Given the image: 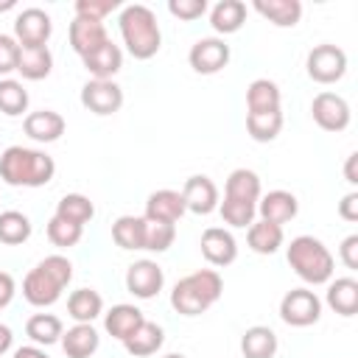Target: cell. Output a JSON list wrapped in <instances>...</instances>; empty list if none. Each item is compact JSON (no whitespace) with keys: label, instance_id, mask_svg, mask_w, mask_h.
I'll return each mask as SVG.
<instances>
[{"label":"cell","instance_id":"obj_19","mask_svg":"<svg viewBox=\"0 0 358 358\" xmlns=\"http://www.w3.org/2000/svg\"><path fill=\"white\" fill-rule=\"evenodd\" d=\"M81 64L92 78H115L120 73V67H123V50L109 39L101 48H95L87 56H81Z\"/></svg>","mask_w":358,"mask_h":358},{"label":"cell","instance_id":"obj_45","mask_svg":"<svg viewBox=\"0 0 358 358\" xmlns=\"http://www.w3.org/2000/svg\"><path fill=\"white\" fill-rule=\"evenodd\" d=\"M338 215H341L344 221H358V193H355V190H350V193L338 201Z\"/></svg>","mask_w":358,"mask_h":358},{"label":"cell","instance_id":"obj_39","mask_svg":"<svg viewBox=\"0 0 358 358\" xmlns=\"http://www.w3.org/2000/svg\"><path fill=\"white\" fill-rule=\"evenodd\" d=\"M48 241L53 243V246H62V249H70V246H76L78 241H81V235H84V227H78V224H70V221H64V218H59V215H53L50 221H48Z\"/></svg>","mask_w":358,"mask_h":358},{"label":"cell","instance_id":"obj_38","mask_svg":"<svg viewBox=\"0 0 358 358\" xmlns=\"http://www.w3.org/2000/svg\"><path fill=\"white\" fill-rule=\"evenodd\" d=\"M218 213H221L224 224H229L235 229H246L257 215V204L238 201V199H224V201H218Z\"/></svg>","mask_w":358,"mask_h":358},{"label":"cell","instance_id":"obj_12","mask_svg":"<svg viewBox=\"0 0 358 358\" xmlns=\"http://www.w3.org/2000/svg\"><path fill=\"white\" fill-rule=\"evenodd\" d=\"M165 285V274L157 260H134L126 268V291L137 299H154Z\"/></svg>","mask_w":358,"mask_h":358},{"label":"cell","instance_id":"obj_22","mask_svg":"<svg viewBox=\"0 0 358 358\" xmlns=\"http://www.w3.org/2000/svg\"><path fill=\"white\" fill-rule=\"evenodd\" d=\"M324 302L338 316H355L358 313V280H352V277H336V280H330Z\"/></svg>","mask_w":358,"mask_h":358},{"label":"cell","instance_id":"obj_4","mask_svg":"<svg viewBox=\"0 0 358 358\" xmlns=\"http://www.w3.org/2000/svg\"><path fill=\"white\" fill-rule=\"evenodd\" d=\"M224 294V280L215 268H199L176 280L171 291V308L182 316H201L207 313Z\"/></svg>","mask_w":358,"mask_h":358},{"label":"cell","instance_id":"obj_9","mask_svg":"<svg viewBox=\"0 0 358 358\" xmlns=\"http://www.w3.org/2000/svg\"><path fill=\"white\" fill-rule=\"evenodd\" d=\"M81 106L101 117L115 115L123 106V90L115 84V78H90L81 87Z\"/></svg>","mask_w":358,"mask_h":358},{"label":"cell","instance_id":"obj_47","mask_svg":"<svg viewBox=\"0 0 358 358\" xmlns=\"http://www.w3.org/2000/svg\"><path fill=\"white\" fill-rule=\"evenodd\" d=\"M14 358H50V355L42 347H36V344H25V347L14 350Z\"/></svg>","mask_w":358,"mask_h":358},{"label":"cell","instance_id":"obj_10","mask_svg":"<svg viewBox=\"0 0 358 358\" xmlns=\"http://www.w3.org/2000/svg\"><path fill=\"white\" fill-rule=\"evenodd\" d=\"M50 34H53L50 14L36 6L22 8L14 17V39L20 48H42V45H48Z\"/></svg>","mask_w":358,"mask_h":358},{"label":"cell","instance_id":"obj_51","mask_svg":"<svg viewBox=\"0 0 358 358\" xmlns=\"http://www.w3.org/2000/svg\"><path fill=\"white\" fill-rule=\"evenodd\" d=\"M162 358H187V355H182V352H168V355H162Z\"/></svg>","mask_w":358,"mask_h":358},{"label":"cell","instance_id":"obj_42","mask_svg":"<svg viewBox=\"0 0 358 358\" xmlns=\"http://www.w3.org/2000/svg\"><path fill=\"white\" fill-rule=\"evenodd\" d=\"M168 11L176 20L193 22V20H199V17L207 14V0H168Z\"/></svg>","mask_w":358,"mask_h":358},{"label":"cell","instance_id":"obj_8","mask_svg":"<svg viewBox=\"0 0 358 358\" xmlns=\"http://www.w3.org/2000/svg\"><path fill=\"white\" fill-rule=\"evenodd\" d=\"M229 45L221 36H201L190 45L187 62L199 76H215L229 64Z\"/></svg>","mask_w":358,"mask_h":358},{"label":"cell","instance_id":"obj_15","mask_svg":"<svg viewBox=\"0 0 358 358\" xmlns=\"http://www.w3.org/2000/svg\"><path fill=\"white\" fill-rule=\"evenodd\" d=\"M299 213V201L291 190H268L257 199V215L263 221H271V224H288L294 221Z\"/></svg>","mask_w":358,"mask_h":358},{"label":"cell","instance_id":"obj_5","mask_svg":"<svg viewBox=\"0 0 358 358\" xmlns=\"http://www.w3.org/2000/svg\"><path fill=\"white\" fill-rule=\"evenodd\" d=\"M285 257H288V266L294 268V274L308 285H324L333 280L336 260H333L330 249L313 235H296L288 243Z\"/></svg>","mask_w":358,"mask_h":358},{"label":"cell","instance_id":"obj_49","mask_svg":"<svg viewBox=\"0 0 358 358\" xmlns=\"http://www.w3.org/2000/svg\"><path fill=\"white\" fill-rule=\"evenodd\" d=\"M11 344H14V333H11V327H8V324H3V322H0V355H3V352H8V350H11Z\"/></svg>","mask_w":358,"mask_h":358},{"label":"cell","instance_id":"obj_32","mask_svg":"<svg viewBox=\"0 0 358 358\" xmlns=\"http://www.w3.org/2000/svg\"><path fill=\"white\" fill-rule=\"evenodd\" d=\"M112 241L120 249H126V252L145 249V218H140V215H120L112 224Z\"/></svg>","mask_w":358,"mask_h":358},{"label":"cell","instance_id":"obj_33","mask_svg":"<svg viewBox=\"0 0 358 358\" xmlns=\"http://www.w3.org/2000/svg\"><path fill=\"white\" fill-rule=\"evenodd\" d=\"M62 333H64V324L59 316L53 313H34L28 322H25V336L36 344V347H50L56 341H62Z\"/></svg>","mask_w":358,"mask_h":358},{"label":"cell","instance_id":"obj_29","mask_svg":"<svg viewBox=\"0 0 358 358\" xmlns=\"http://www.w3.org/2000/svg\"><path fill=\"white\" fill-rule=\"evenodd\" d=\"M282 106V92L277 81L271 78H255L246 87V109L249 112H280Z\"/></svg>","mask_w":358,"mask_h":358},{"label":"cell","instance_id":"obj_17","mask_svg":"<svg viewBox=\"0 0 358 358\" xmlns=\"http://www.w3.org/2000/svg\"><path fill=\"white\" fill-rule=\"evenodd\" d=\"M22 129H25V134H28L34 143H56V140L64 134L67 123H64V117H62L59 112H53V109H36V112H28V115H25Z\"/></svg>","mask_w":358,"mask_h":358},{"label":"cell","instance_id":"obj_44","mask_svg":"<svg viewBox=\"0 0 358 358\" xmlns=\"http://www.w3.org/2000/svg\"><path fill=\"white\" fill-rule=\"evenodd\" d=\"M338 257L347 268H358V235H347L338 246Z\"/></svg>","mask_w":358,"mask_h":358},{"label":"cell","instance_id":"obj_26","mask_svg":"<svg viewBox=\"0 0 358 358\" xmlns=\"http://www.w3.org/2000/svg\"><path fill=\"white\" fill-rule=\"evenodd\" d=\"M277 333L266 324H252L241 336V352L243 358H274L277 355Z\"/></svg>","mask_w":358,"mask_h":358},{"label":"cell","instance_id":"obj_3","mask_svg":"<svg viewBox=\"0 0 358 358\" xmlns=\"http://www.w3.org/2000/svg\"><path fill=\"white\" fill-rule=\"evenodd\" d=\"M70 280H73V263L64 255H48L25 274L22 296L34 308H50L59 302V296Z\"/></svg>","mask_w":358,"mask_h":358},{"label":"cell","instance_id":"obj_30","mask_svg":"<svg viewBox=\"0 0 358 358\" xmlns=\"http://www.w3.org/2000/svg\"><path fill=\"white\" fill-rule=\"evenodd\" d=\"M263 196L260 190V176L252 168H235L227 182H224V199H238V201H252L257 204V199Z\"/></svg>","mask_w":358,"mask_h":358},{"label":"cell","instance_id":"obj_35","mask_svg":"<svg viewBox=\"0 0 358 358\" xmlns=\"http://www.w3.org/2000/svg\"><path fill=\"white\" fill-rule=\"evenodd\" d=\"M53 215H59V218H64V221H70V224L84 227L87 221H92L95 204H92L90 196H84V193H64V196L59 199Z\"/></svg>","mask_w":358,"mask_h":358},{"label":"cell","instance_id":"obj_11","mask_svg":"<svg viewBox=\"0 0 358 358\" xmlns=\"http://www.w3.org/2000/svg\"><path fill=\"white\" fill-rule=\"evenodd\" d=\"M313 123L324 131H344L350 126V103L338 92H319L310 103Z\"/></svg>","mask_w":358,"mask_h":358},{"label":"cell","instance_id":"obj_41","mask_svg":"<svg viewBox=\"0 0 358 358\" xmlns=\"http://www.w3.org/2000/svg\"><path fill=\"white\" fill-rule=\"evenodd\" d=\"M117 8H120V0H76V6H73L76 17H87V20H98V22H103L106 14H112Z\"/></svg>","mask_w":358,"mask_h":358},{"label":"cell","instance_id":"obj_36","mask_svg":"<svg viewBox=\"0 0 358 358\" xmlns=\"http://www.w3.org/2000/svg\"><path fill=\"white\" fill-rule=\"evenodd\" d=\"M31 238V218L20 210H6L0 213V243L6 246H20Z\"/></svg>","mask_w":358,"mask_h":358},{"label":"cell","instance_id":"obj_46","mask_svg":"<svg viewBox=\"0 0 358 358\" xmlns=\"http://www.w3.org/2000/svg\"><path fill=\"white\" fill-rule=\"evenodd\" d=\"M14 294H17V282H14V277H11L8 271H0V310L11 305Z\"/></svg>","mask_w":358,"mask_h":358},{"label":"cell","instance_id":"obj_43","mask_svg":"<svg viewBox=\"0 0 358 358\" xmlns=\"http://www.w3.org/2000/svg\"><path fill=\"white\" fill-rule=\"evenodd\" d=\"M17 59H20V45H17L14 34H0V76L14 73Z\"/></svg>","mask_w":358,"mask_h":358},{"label":"cell","instance_id":"obj_13","mask_svg":"<svg viewBox=\"0 0 358 358\" xmlns=\"http://www.w3.org/2000/svg\"><path fill=\"white\" fill-rule=\"evenodd\" d=\"M199 246H201V257L215 268H224V266L235 263V257H238V241L224 227H207L201 232Z\"/></svg>","mask_w":358,"mask_h":358},{"label":"cell","instance_id":"obj_50","mask_svg":"<svg viewBox=\"0 0 358 358\" xmlns=\"http://www.w3.org/2000/svg\"><path fill=\"white\" fill-rule=\"evenodd\" d=\"M8 8H14V0H6V3H0V11H8Z\"/></svg>","mask_w":358,"mask_h":358},{"label":"cell","instance_id":"obj_48","mask_svg":"<svg viewBox=\"0 0 358 358\" xmlns=\"http://www.w3.org/2000/svg\"><path fill=\"white\" fill-rule=\"evenodd\" d=\"M355 165H358V154L352 151V154L347 157V162H344V179H347L350 185H358V173H355Z\"/></svg>","mask_w":358,"mask_h":358},{"label":"cell","instance_id":"obj_34","mask_svg":"<svg viewBox=\"0 0 358 358\" xmlns=\"http://www.w3.org/2000/svg\"><path fill=\"white\" fill-rule=\"evenodd\" d=\"M246 131L255 143H271L282 131V109L280 112H246Z\"/></svg>","mask_w":358,"mask_h":358},{"label":"cell","instance_id":"obj_28","mask_svg":"<svg viewBox=\"0 0 358 358\" xmlns=\"http://www.w3.org/2000/svg\"><path fill=\"white\" fill-rule=\"evenodd\" d=\"M53 70V53L48 45L42 48H20V59H17V73L28 81H42L48 78Z\"/></svg>","mask_w":358,"mask_h":358},{"label":"cell","instance_id":"obj_31","mask_svg":"<svg viewBox=\"0 0 358 358\" xmlns=\"http://www.w3.org/2000/svg\"><path fill=\"white\" fill-rule=\"evenodd\" d=\"M67 313L78 324H92L103 313V296L95 288H76L67 296Z\"/></svg>","mask_w":358,"mask_h":358},{"label":"cell","instance_id":"obj_6","mask_svg":"<svg viewBox=\"0 0 358 358\" xmlns=\"http://www.w3.org/2000/svg\"><path fill=\"white\" fill-rule=\"evenodd\" d=\"M305 70H308V78L316 84H336L347 73V53L330 42L316 45L305 59Z\"/></svg>","mask_w":358,"mask_h":358},{"label":"cell","instance_id":"obj_20","mask_svg":"<svg viewBox=\"0 0 358 358\" xmlns=\"http://www.w3.org/2000/svg\"><path fill=\"white\" fill-rule=\"evenodd\" d=\"M145 322L143 310L137 305H129V302H120V305H112L106 313H103V327L112 338L123 341L126 336H131L140 324Z\"/></svg>","mask_w":358,"mask_h":358},{"label":"cell","instance_id":"obj_1","mask_svg":"<svg viewBox=\"0 0 358 358\" xmlns=\"http://www.w3.org/2000/svg\"><path fill=\"white\" fill-rule=\"evenodd\" d=\"M56 173L50 154L28 145H8L0 154V179L11 187H45Z\"/></svg>","mask_w":358,"mask_h":358},{"label":"cell","instance_id":"obj_21","mask_svg":"<svg viewBox=\"0 0 358 358\" xmlns=\"http://www.w3.org/2000/svg\"><path fill=\"white\" fill-rule=\"evenodd\" d=\"M59 344H62V350H64L67 358H90L101 347V336H98V330L92 324H78L76 322L73 327H67L62 333V341Z\"/></svg>","mask_w":358,"mask_h":358},{"label":"cell","instance_id":"obj_14","mask_svg":"<svg viewBox=\"0 0 358 358\" xmlns=\"http://www.w3.org/2000/svg\"><path fill=\"white\" fill-rule=\"evenodd\" d=\"M179 193H182V199H185V207H187L190 213H196V215H210L213 210H218V201H221L215 182H213L210 176H204V173L187 176Z\"/></svg>","mask_w":358,"mask_h":358},{"label":"cell","instance_id":"obj_2","mask_svg":"<svg viewBox=\"0 0 358 358\" xmlns=\"http://www.w3.org/2000/svg\"><path fill=\"white\" fill-rule=\"evenodd\" d=\"M117 28H120V36H123L129 56H134L137 62H148L159 53L162 31H159L157 14L148 6H143V3L123 6L120 17H117Z\"/></svg>","mask_w":358,"mask_h":358},{"label":"cell","instance_id":"obj_16","mask_svg":"<svg viewBox=\"0 0 358 358\" xmlns=\"http://www.w3.org/2000/svg\"><path fill=\"white\" fill-rule=\"evenodd\" d=\"M185 213H187V207H185L182 193H179V190H171V187H162V190H154V193L145 199V215H143V218L176 224Z\"/></svg>","mask_w":358,"mask_h":358},{"label":"cell","instance_id":"obj_23","mask_svg":"<svg viewBox=\"0 0 358 358\" xmlns=\"http://www.w3.org/2000/svg\"><path fill=\"white\" fill-rule=\"evenodd\" d=\"M162 344H165V330H162L157 322H148V319H145L131 336L123 338L126 352L134 355V358H148V355H154Z\"/></svg>","mask_w":358,"mask_h":358},{"label":"cell","instance_id":"obj_7","mask_svg":"<svg viewBox=\"0 0 358 358\" xmlns=\"http://www.w3.org/2000/svg\"><path fill=\"white\" fill-rule=\"evenodd\" d=\"M280 319L291 327H310L322 319V299L310 288H291L280 299Z\"/></svg>","mask_w":358,"mask_h":358},{"label":"cell","instance_id":"obj_40","mask_svg":"<svg viewBox=\"0 0 358 358\" xmlns=\"http://www.w3.org/2000/svg\"><path fill=\"white\" fill-rule=\"evenodd\" d=\"M176 238V224L148 221L145 218V249L148 252H168Z\"/></svg>","mask_w":358,"mask_h":358},{"label":"cell","instance_id":"obj_25","mask_svg":"<svg viewBox=\"0 0 358 358\" xmlns=\"http://www.w3.org/2000/svg\"><path fill=\"white\" fill-rule=\"evenodd\" d=\"M285 241V232L280 224H271V221H252L246 227V243L255 255H274Z\"/></svg>","mask_w":358,"mask_h":358},{"label":"cell","instance_id":"obj_18","mask_svg":"<svg viewBox=\"0 0 358 358\" xmlns=\"http://www.w3.org/2000/svg\"><path fill=\"white\" fill-rule=\"evenodd\" d=\"M67 36H70V48H73L78 56H87L90 50H95V48H101L103 42H109L106 25L98 22V20H87V17H73Z\"/></svg>","mask_w":358,"mask_h":358},{"label":"cell","instance_id":"obj_27","mask_svg":"<svg viewBox=\"0 0 358 358\" xmlns=\"http://www.w3.org/2000/svg\"><path fill=\"white\" fill-rule=\"evenodd\" d=\"M246 22V3L241 0H218L210 8V25L215 34H235Z\"/></svg>","mask_w":358,"mask_h":358},{"label":"cell","instance_id":"obj_24","mask_svg":"<svg viewBox=\"0 0 358 358\" xmlns=\"http://www.w3.org/2000/svg\"><path fill=\"white\" fill-rule=\"evenodd\" d=\"M252 8L277 28H294L302 20V3L299 0H255Z\"/></svg>","mask_w":358,"mask_h":358},{"label":"cell","instance_id":"obj_37","mask_svg":"<svg viewBox=\"0 0 358 358\" xmlns=\"http://www.w3.org/2000/svg\"><path fill=\"white\" fill-rule=\"evenodd\" d=\"M28 90L17 78H0V112L8 117H20L28 112Z\"/></svg>","mask_w":358,"mask_h":358}]
</instances>
